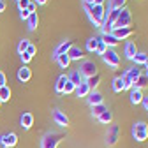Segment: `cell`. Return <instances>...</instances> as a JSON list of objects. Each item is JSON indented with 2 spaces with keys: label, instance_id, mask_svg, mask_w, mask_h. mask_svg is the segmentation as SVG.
<instances>
[{
  "label": "cell",
  "instance_id": "cell-26",
  "mask_svg": "<svg viewBox=\"0 0 148 148\" xmlns=\"http://www.w3.org/2000/svg\"><path fill=\"white\" fill-rule=\"evenodd\" d=\"M97 120H99L101 123L108 125V123H111V120H113V113H111V111H104L101 116H97Z\"/></svg>",
  "mask_w": 148,
  "mask_h": 148
},
{
  "label": "cell",
  "instance_id": "cell-19",
  "mask_svg": "<svg viewBox=\"0 0 148 148\" xmlns=\"http://www.w3.org/2000/svg\"><path fill=\"white\" fill-rule=\"evenodd\" d=\"M67 81H69V76H67V74H62V76L57 79V85H55V92H57V94H64V86H65Z\"/></svg>",
  "mask_w": 148,
  "mask_h": 148
},
{
  "label": "cell",
  "instance_id": "cell-20",
  "mask_svg": "<svg viewBox=\"0 0 148 148\" xmlns=\"http://www.w3.org/2000/svg\"><path fill=\"white\" fill-rule=\"evenodd\" d=\"M37 25H39V16H37V12H34V14H30V16H28V20H27V27H28V30H30V32H34V30L37 28Z\"/></svg>",
  "mask_w": 148,
  "mask_h": 148
},
{
  "label": "cell",
  "instance_id": "cell-43",
  "mask_svg": "<svg viewBox=\"0 0 148 148\" xmlns=\"http://www.w3.org/2000/svg\"><path fill=\"white\" fill-rule=\"evenodd\" d=\"M35 9H37V5H35V4L32 2V0H30V4H28V7H27V11H28L30 14H34V12H35Z\"/></svg>",
  "mask_w": 148,
  "mask_h": 148
},
{
  "label": "cell",
  "instance_id": "cell-22",
  "mask_svg": "<svg viewBox=\"0 0 148 148\" xmlns=\"http://www.w3.org/2000/svg\"><path fill=\"white\" fill-rule=\"evenodd\" d=\"M141 99H143L141 90H138V88H131V102H132V104H141Z\"/></svg>",
  "mask_w": 148,
  "mask_h": 148
},
{
  "label": "cell",
  "instance_id": "cell-6",
  "mask_svg": "<svg viewBox=\"0 0 148 148\" xmlns=\"http://www.w3.org/2000/svg\"><path fill=\"white\" fill-rule=\"evenodd\" d=\"M62 134L58 132H48L44 138H42V148H57L58 143L62 141Z\"/></svg>",
  "mask_w": 148,
  "mask_h": 148
},
{
  "label": "cell",
  "instance_id": "cell-13",
  "mask_svg": "<svg viewBox=\"0 0 148 148\" xmlns=\"http://www.w3.org/2000/svg\"><path fill=\"white\" fill-rule=\"evenodd\" d=\"M67 55H69L71 62H72V60H81V58H83V49H81L79 46H74V44H72V46L69 48Z\"/></svg>",
  "mask_w": 148,
  "mask_h": 148
},
{
  "label": "cell",
  "instance_id": "cell-23",
  "mask_svg": "<svg viewBox=\"0 0 148 148\" xmlns=\"http://www.w3.org/2000/svg\"><path fill=\"white\" fill-rule=\"evenodd\" d=\"M125 74H127V76L132 79V83H134V81H136V79H138V78L141 76V69H139L138 65H134V67H131V69H129V71H127Z\"/></svg>",
  "mask_w": 148,
  "mask_h": 148
},
{
  "label": "cell",
  "instance_id": "cell-47",
  "mask_svg": "<svg viewBox=\"0 0 148 148\" xmlns=\"http://www.w3.org/2000/svg\"><path fill=\"white\" fill-rule=\"evenodd\" d=\"M5 11V2L2 0V2H0V12H4Z\"/></svg>",
  "mask_w": 148,
  "mask_h": 148
},
{
  "label": "cell",
  "instance_id": "cell-36",
  "mask_svg": "<svg viewBox=\"0 0 148 148\" xmlns=\"http://www.w3.org/2000/svg\"><path fill=\"white\" fill-rule=\"evenodd\" d=\"M28 44H30V42H28L27 39L20 41V44H18V53H20V55H21V53H25V51H27V46H28Z\"/></svg>",
  "mask_w": 148,
  "mask_h": 148
},
{
  "label": "cell",
  "instance_id": "cell-28",
  "mask_svg": "<svg viewBox=\"0 0 148 148\" xmlns=\"http://www.w3.org/2000/svg\"><path fill=\"white\" fill-rule=\"evenodd\" d=\"M86 83H88V86H90L92 90H95V88L99 86V83H101V76H99V72L95 74V76L88 78V79H86Z\"/></svg>",
  "mask_w": 148,
  "mask_h": 148
},
{
  "label": "cell",
  "instance_id": "cell-32",
  "mask_svg": "<svg viewBox=\"0 0 148 148\" xmlns=\"http://www.w3.org/2000/svg\"><path fill=\"white\" fill-rule=\"evenodd\" d=\"M122 83H123V90H131V88H132V85H134V83H132V79L129 78L127 74H123V76H122Z\"/></svg>",
  "mask_w": 148,
  "mask_h": 148
},
{
  "label": "cell",
  "instance_id": "cell-46",
  "mask_svg": "<svg viewBox=\"0 0 148 148\" xmlns=\"http://www.w3.org/2000/svg\"><path fill=\"white\" fill-rule=\"evenodd\" d=\"M32 2H34L35 5H44V4L48 2V0H32Z\"/></svg>",
  "mask_w": 148,
  "mask_h": 148
},
{
  "label": "cell",
  "instance_id": "cell-29",
  "mask_svg": "<svg viewBox=\"0 0 148 148\" xmlns=\"http://www.w3.org/2000/svg\"><path fill=\"white\" fill-rule=\"evenodd\" d=\"M104 111H108V108L104 106V104H97V106H92V115H94L95 118L97 116H101Z\"/></svg>",
  "mask_w": 148,
  "mask_h": 148
},
{
  "label": "cell",
  "instance_id": "cell-37",
  "mask_svg": "<svg viewBox=\"0 0 148 148\" xmlns=\"http://www.w3.org/2000/svg\"><path fill=\"white\" fill-rule=\"evenodd\" d=\"M74 90H76V85H72L71 81H67L65 86H64V94H65V95H67V94H72Z\"/></svg>",
  "mask_w": 148,
  "mask_h": 148
},
{
  "label": "cell",
  "instance_id": "cell-15",
  "mask_svg": "<svg viewBox=\"0 0 148 148\" xmlns=\"http://www.w3.org/2000/svg\"><path fill=\"white\" fill-rule=\"evenodd\" d=\"M101 41L108 46V48H115L120 41L116 39V37L113 35V34H102V37H101Z\"/></svg>",
  "mask_w": 148,
  "mask_h": 148
},
{
  "label": "cell",
  "instance_id": "cell-16",
  "mask_svg": "<svg viewBox=\"0 0 148 148\" xmlns=\"http://www.w3.org/2000/svg\"><path fill=\"white\" fill-rule=\"evenodd\" d=\"M74 92H76V95H78V97H86L90 92H92V88L88 86L86 81H83V83H79V85L76 86V90H74Z\"/></svg>",
  "mask_w": 148,
  "mask_h": 148
},
{
  "label": "cell",
  "instance_id": "cell-39",
  "mask_svg": "<svg viewBox=\"0 0 148 148\" xmlns=\"http://www.w3.org/2000/svg\"><path fill=\"white\" fill-rule=\"evenodd\" d=\"M28 4H30V0H18V7H20V11L27 9V7H28Z\"/></svg>",
  "mask_w": 148,
  "mask_h": 148
},
{
  "label": "cell",
  "instance_id": "cell-45",
  "mask_svg": "<svg viewBox=\"0 0 148 148\" xmlns=\"http://www.w3.org/2000/svg\"><path fill=\"white\" fill-rule=\"evenodd\" d=\"M141 104H143V108L148 111V95H143V99H141Z\"/></svg>",
  "mask_w": 148,
  "mask_h": 148
},
{
  "label": "cell",
  "instance_id": "cell-5",
  "mask_svg": "<svg viewBox=\"0 0 148 148\" xmlns=\"http://www.w3.org/2000/svg\"><path fill=\"white\" fill-rule=\"evenodd\" d=\"M79 72H81V76L83 78H92V76H95L97 74V64L94 60H85L81 65H79Z\"/></svg>",
  "mask_w": 148,
  "mask_h": 148
},
{
  "label": "cell",
  "instance_id": "cell-50",
  "mask_svg": "<svg viewBox=\"0 0 148 148\" xmlns=\"http://www.w3.org/2000/svg\"><path fill=\"white\" fill-rule=\"evenodd\" d=\"M0 2H2V0H0Z\"/></svg>",
  "mask_w": 148,
  "mask_h": 148
},
{
  "label": "cell",
  "instance_id": "cell-48",
  "mask_svg": "<svg viewBox=\"0 0 148 148\" xmlns=\"http://www.w3.org/2000/svg\"><path fill=\"white\" fill-rule=\"evenodd\" d=\"M143 65H145V67L148 69V57H146V60H145V64H143Z\"/></svg>",
  "mask_w": 148,
  "mask_h": 148
},
{
  "label": "cell",
  "instance_id": "cell-51",
  "mask_svg": "<svg viewBox=\"0 0 148 148\" xmlns=\"http://www.w3.org/2000/svg\"><path fill=\"white\" fill-rule=\"evenodd\" d=\"M0 104H2V102H0Z\"/></svg>",
  "mask_w": 148,
  "mask_h": 148
},
{
  "label": "cell",
  "instance_id": "cell-41",
  "mask_svg": "<svg viewBox=\"0 0 148 148\" xmlns=\"http://www.w3.org/2000/svg\"><path fill=\"white\" fill-rule=\"evenodd\" d=\"M25 53H28L30 57H34V55H35V46H34V44H28V46H27V51H25Z\"/></svg>",
  "mask_w": 148,
  "mask_h": 148
},
{
  "label": "cell",
  "instance_id": "cell-10",
  "mask_svg": "<svg viewBox=\"0 0 148 148\" xmlns=\"http://www.w3.org/2000/svg\"><path fill=\"white\" fill-rule=\"evenodd\" d=\"M111 34H113L118 41H122V39H127V37L132 35V28H131V27H125V28H113V30H111Z\"/></svg>",
  "mask_w": 148,
  "mask_h": 148
},
{
  "label": "cell",
  "instance_id": "cell-18",
  "mask_svg": "<svg viewBox=\"0 0 148 148\" xmlns=\"http://www.w3.org/2000/svg\"><path fill=\"white\" fill-rule=\"evenodd\" d=\"M123 53H125V57H127L129 60H132V58H134V55L138 53V48H136V44H134L132 41H129V42L125 44V49H123Z\"/></svg>",
  "mask_w": 148,
  "mask_h": 148
},
{
  "label": "cell",
  "instance_id": "cell-11",
  "mask_svg": "<svg viewBox=\"0 0 148 148\" xmlns=\"http://www.w3.org/2000/svg\"><path fill=\"white\" fill-rule=\"evenodd\" d=\"M53 120L57 122L60 127H67V125H69V118H67V115L62 113L60 109H55V111H53Z\"/></svg>",
  "mask_w": 148,
  "mask_h": 148
},
{
  "label": "cell",
  "instance_id": "cell-40",
  "mask_svg": "<svg viewBox=\"0 0 148 148\" xmlns=\"http://www.w3.org/2000/svg\"><path fill=\"white\" fill-rule=\"evenodd\" d=\"M20 57H21V60H23V64H28V62H30V60L34 58V57H30V55H28V53H21V55H20Z\"/></svg>",
  "mask_w": 148,
  "mask_h": 148
},
{
  "label": "cell",
  "instance_id": "cell-34",
  "mask_svg": "<svg viewBox=\"0 0 148 148\" xmlns=\"http://www.w3.org/2000/svg\"><path fill=\"white\" fill-rule=\"evenodd\" d=\"M106 49H108V46H106V44H104V42H102V41L99 39V42H97V48H95V53H97V55H101V57H102V55L106 53Z\"/></svg>",
  "mask_w": 148,
  "mask_h": 148
},
{
  "label": "cell",
  "instance_id": "cell-14",
  "mask_svg": "<svg viewBox=\"0 0 148 148\" xmlns=\"http://www.w3.org/2000/svg\"><path fill=\"white\" fill-rule=\"evenodd\" d=\"M30 78H32V71H30L27 65H21L20 69H18V79H20V81L27 83Z\"/></svg>",
  "mask_w": 148,
  "mask_h": 148
},
{
  "label": "cell",
  "instance_id": "cell-1",
  "mask_svg": "<svg viewBox=\"0 0 148 148\" xmlns=\"http://www.w3.org/2000/svg\"><path fill=\"white\" fill-rule=\"evenodd\" d=\"M88 20L94 23V27H101L104 18H106V7L104 5H90V4H83Z\"/></svg>",
  "mask_w": 148,
  "mask_h": 148
},
{
  "label": "cell",
  "instance_id": "cell-8",
  "mask_svg": "<svg viewBox=\"0 0 148 148\" xmlns=\"http://www.w3.org/2000/svg\"><path fill=\"white\" fill-rule=\"evenodd\" d=\"M118 134H120L118 125H113V127L108 131V134H106V145H108V146H115L116 141H118Z\"/></svg>",
  "mask_w": 148,
  "mask_h": 148
},
{
  "label": "cell",
  "instance_id": "cell-2",
  "mask_svg": "<svg viewBox=\"0 0 148 148\" xmlns=\"http://www.w3.org/2000/svg\"><path fill=\"white\" fill-rule=\"evenodd\" d=\"M102 60H104V64H106L108 67H111V69H118V67H120V55H118L113 48H108V49H106V53L102 55Z\"/></svg>",
  "mask_w": 148,
  "mask_h": 148
},
{
  "label": "cell",
  "instance_id": "cell-44",
  "mask_svg": "<svg viewBox=\"0 0 148 148\" xmlns=\"http://www.w3.org/2000/svg\"><path fill=\"white\" fill-rule=\"evenodd\" d=\"M5 83H7V79H5V74L0 71V86H5Z\"/></svg>",
  "mask_w": 148,
  "mask_h": 148
},
{
  "label": "cell",
  "instance_id": "cell-9",
  "mask_svg": "<svg viewBox=\"0 0 148 148\" xmlns=\"http://www.w3.org/2000/svg\"><path fill=\"white\" fill-rule=\"evenodd\" d=\"M86 97H88V104H90V106L104 104V97H102V94H101V92H97V90H92V92H90V94H88Z\"/></svg>",
  "mask_w": 148,
  "mask_h": 148
},
{
  "label": "cell",
  "instance_id": "cell-33",
  "mask_svg": "<svg viewBox=\"0 0 148 148\" xmlns=\"http://www.w3.org/2000/svg\"><path fill=\"white\" fill-rule=\"evenodd\" d=\"M113 92H122L123 90V83H122V78H115L113 79Z\"/></svg>",
  "mask_w": 148,
  "mask_h": 148
},
{
  "label": "cell",
  "instance_id": "cell-42",
  "mask_svg": "<svg viewBox=\"0 0 148 148\" xmlns=\"http://www.w3.org/2000/svg\"><path fill=\"white\" fill-rule=\"evenodd\" d=\"M28 16H30V12H28L27 9L20 11V18H21V20H25V21H27V20H28Z\"/></svg>",
  "mask_w": 148,
  "mask_h": 148
},
{
  "label": "cell",
  "instance_id": "cell-38",
  "mask_svg": "<svg viewBox=\"0 0 148 148\" xmlns=\"http://www.w3.org/2000/svg\"><path fill=\"white\" fill-rule=\"evenodd\" d=\"M106 0H83V4H90V5H104Z\"/></svg>",
  "mask_w": 148,
  "mask_h": 148
},
{
  "label": "cell",
  "instance_id": "cell-7",
  "mask_svg": "<svg viewBox=\"0 0 148 148\" xmlns=\"http://www.w3.org/2000/svg\"><path fill=\"white\" fill-rule=\"evenodd\" d=\"M18 143V136L14 132H5L0 136V146H4V148H11Z\"/></svg>",
  "mask_w": 148,
  "mask_h": 148
},
{
  "label": "cell",
  "instance_id": "cell-4",
  "mask_svg": "<svg viewBox=\"0 0 148 148\" xmlns=\"http://www.w3.org/2000/svg\"><path fill=\"white\" fill-rule=\"evenodd\" d=\"M131 21H132L131 11L123 7V9H120V14H118V18H116V21H115L113 28H125V27L131 25Z\"/></svg>",
  "mask_w": 148,
  "mask_h": 148
},
{
  "label": "cell",
  "instance_id": "cell-49",
  "mask_svg": "<svg viewBox=\"0 0 148 148\" xmlns=\"http://www.w3.org/2000/svg\"><path fill=\"white\" fill-rule=\"evenodd\" d=\"M145 76H146V78H148V69H146V74H145Z\"/></svg>",
  "mask_w": 148,
  "mask_h": 148
},
{
  "label": "cell",
  "instance_id": "cell-3",
  "mask_svg": "<svg viewBox=\"0 0 148 148\" xmlns=\"http://www.w3.org/2000/svg\"><path fill=\"white\" fill-rule=\"evenodd\" d=\"M132 138L139 143L148 139V125L145 122H138V123L132 125Z\"/></svg>",
  "mask_w": 148,
  "mask_h": 148
},
{
  "label": "cell",
  "instance_id": "cell-30",
  "mask_svg": "<svg viewBox=\"0 0 148 148\" xmlns=\"http://www.w3.org/2000/svg\"><path fill=\"white\" fill-rule=\"evenodd\" d=\"M99 39H101V37H90V39L86 41V49H88V51H95Z\"/></svg>",
  "mask_w": 148,
  "mask_h": 148
},
{
  "label": "cell",
  "instance_id": "cell-24",
  "mask_svg": "<svg viewBox=\"0 0 148 148\" xmlns=\"http://www.w3.org/2000/svg\"><path fill=\"white\" fill-rule=\"evenodd\" d=\"M11 99V88L5 86H0V102H7Z\"/></svg>",
  "mask_w": 148,
  "mask_h": 148
},
{
  "label": "cell",
  "instance_id": "cell-27",
  "mask_svg": "<svg viewBox=\"0 0 148 148\" xmlns=\"http://www.w3.org/2000/svg\"><path fill=\"white\" fill-rule=\"evenodd\" d=\"M57 62H58V65H60L62 69H67L69 64H71V58H69V55H67V53H64V55H60V57L57 58Z\"/></svg>",
  "mask_w": 148,
  "mask_h": 148
},
{
  "label": "cell",
  "instance_id": "cell-21",
  "mask_svg": "<svg viewBox=\"0 0 148 148\" xmlns=\"http://www.w3.org/2000/svg\"><path fill=\"white\" fill-rule=\"evenodd\" d=\"M69 81L72 83V85H79V83H83V76H81V72L79 71H72L71 74H69Z\"/></svg>",
  "mask_w": 148,
  "mask_h": 148
},
{
  "label": "cell",
  "instance_id": "cell-25",
  "mask_svg": "<svg viewBox=\"0 0 148 148\" xmlns=\"http://www.w3.org/2000/svg\"><path fill=\"white\" fill-rule=\"evenodd\" d=\"M145 86H148V78L145 76V74H141V76L134 81V85H132V88H138V90H141V88H145Z\"/></svg>",
  "mask_w": 148,
  "mask_h": 148
},
{
  "label": "cell",
  "instance_id": "cell-35",
  "mask_svg": "<svg viewBox=\"0 0 148 148\" xmlns=\"http://www.w3.org/2000/svg\"><path fill=\"white\" fill-rule=\"evenodd\" d=\"M127 0H111V7L113 9H123Z\"/></svg>",
  "mask_w": 148,
  "mask_h": 148
},
{
  "label": "cell",
  "instance_id": "cell-17",
  "mask_svg": "<svg viewBox=\"0 0 148 148\" xmlns=\"http://www.w3.org/2000/svg\"><path fill=\"white\" fill-rule=\"evenodd\" d=\"M20 123H21V127L25 129V131H28V129L34 125V116H32V113H23L21 118H20Z\"/></svg>",
  "mask_w": 148,
  "mask_h": 148
},
{
  "label": "cell",
  "instance_id": "cell-31",
  "mask_svg": "<svg viewBox=\"0 0 148 148\" xmlns=\"http://www.w3.org/2000/svg\"><path fill=\"white\" fill-rule=\"evenodd\" d=\"M146 57H148V53H136L134 58H132V62H134L136 65H143L145 60H146Z\"/></svg>",
  "mask_w": 148,
  "mask_h": 148
},
{
  "label": "cell",
  "instance_id": "cell-12",
  "mask_svg": "<svg viewBox=\"0 0 148 148\" xmlns=\"http://www.w3.org/2000/svg\"><path fill=\"white\" fill-rule=\"evenodd\" d=\"M71 46H72V42H71V41H64V42H60V44H58L57 48H55V51H53V58H55V60H57V58L60 57V55H64V53H67Z\"/></svg>",
  "mask_w": 148,
  "mask_h": 148
}]
</instances>
